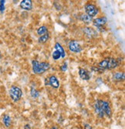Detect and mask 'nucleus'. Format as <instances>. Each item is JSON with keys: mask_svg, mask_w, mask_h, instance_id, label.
<instances>
[{"mask_svg": "<svg viewBox=\"0 0 125 129\" xmlns=\"http://www.w3.org/2000/svg\"><path fill=\"white\" fill-rule=\"evenodd\" d=\"M30 93H31V96H32L33 98H37L39 97V92L36 88L32 87L31 91H30Z\"/></svg>", "mask_w": 125, "mask_h": 129, "instance_id": "obj_19", "label": "nucleus"}, {"mask_svg": "<svg viewBox=\"0 0 125 129\" xmlns=\"http://www.w3.org/2000/svg\"><path fill=\"white\" fill-rule=\"evenodd\" d=\"M85 12L87 15H88L90 17H94L95 16H97L99 13V9L97 7V6H95L94 4L92 3H87L85 5L84 7Z\"/></svg>", "mask_w": 125, "mask_h": 129, "instance_id": "obj_3", "label": "nucleus"}, {"mask_svg": "<svg viewBox=\"0 0 125 129\" xmlns=\"http://www.w3.org/2000/svg\"><path fill=\"white\" fill-rule=\"evenodd\" d=\"M0 57H1V53H0Z\"/></svg>", "mask_w": 125, "mask_h": 129, "instance_id": "obj_27", "label": "nucleus"}, {"mask_svg": "<svg viewBox=\"0 0 125 129\" xmlns=\"http://www.w3.org/2000/svg\"><path fill=\"white\" fill-rule=\"evenodd\" d=\"M50 39V34L47 33V34H45L43 35V36H41L39 37L38 39V42L39 43H47Z\"/></svg>", "mask_w": 125, "mask_h": 129, "instance_id": "obj_18", "label": "nucleus"}, {"mask_svg": "<svg viewBox=\"0 0 125 129\" xmlns=\"http://www.w3.org/2000/svg\"><path fill=\"white\" fill-rule=\"evenodd\" d=\"M84 33H86V35H87V36H88L89 37H92L95 36L96 33H96V31H94L93 29L89 28V27H87V28L84 29Z\"/></svg>", "mask_w": 125, "mask_h": 129, "instance_id": "obj_17", "label": "nucleus"}, {"mask_svg": "<svg viewBox=\"0 0 125 129\" xmlns=\"http://www.w3.org/2000/svg\"><path fill=\"white\" fill-rule=\"evenodd\" d=\"M36 33H37V34L39 35V37L43 36V35L47 34V33H48V28H47V26H41L40 27H39V28L37 29Z\"/></svg>", "mask_w": 125, "mask_h": 129, "instance_id": "obj_14", "label": "nucleus"}, {"mask_svg": "<svg viewBox=\"0 0 125 129\" xmlns=\"http://www.w3.org/2000/svg\"><path fill=\"white\" fill-rule=\"evenodd\" d=\"M9 96L14 102L19 101L22 96V91L21 88L17 86H12L9 89Z\"/></svg>", "mask_w": 125, "mask_h": 129, "instance_id": "obj_2", "label": "nucleus"}, {"mask_svg": "<svg viewBox=\"0 0 125 129\" xmlns=\"http://www.w3.org/2000/svg\"><path fill=\"white\" fill-rule=\"evenodd\" d=\"M50 129H57V127H52Z\"/></svg>", "mask_w": 125, "mask_h": 129, "instance_id": "obj_26", "label": "nucleus"}, {"mask_svg": "<svg viewBox=\"0 0 125 129\" xmlns=\"http://www.w3.org/2000/svg\"><path fill=\"white\" fill-rule=\"evenodd\" d=\"M102 108H103L104 114H106L108 117L111 116L112 111H111V108L110 107V104H109V103L107 101H103V104H102Z\"/></svg>", "mask_w": 125, "mask_h": 129, "instance_id": "obj_11", "label": "nucleus"}, {"mask_svg": "<svg viewBox=\"0 0 125 129\" xmlns=\"http://www.w3.org/2000/svg\"><path fill=\"white\" fill-rule=\"evenodd\" d=\"M107 22V19L105 16L103 17H98L97 19H93V24L94 26H97V28H100L102 26H104Z\"/></svg>", "mask_w": 125, "mask_h": 129, "instance_id": "obj_7", "label": "nucleus"}, {"mask_svg": "<svg viewBox=\"0 0 125 129\" xmlns=\"http://www.w3.org/2000/svg\"><path fill=\"white\" fill-rule=\"evenodd\" d=\"M3 121L6 127H9L11 126V124H12V120H11V118L8 114H6L3 116Z\"/></svg>", "mask_w": 125, "mask_h": 129, "instance_id": "obj_16", "label": "nucleus"}, {"mask_svg": "<svg viewBox=\"0 0 125 129\" xmlns=\"http://www.w3.org/2000/svg\"><path fill=\"white\" fill-rule=\"evenodd\" d=\"M5 3L6 1H4V0L0 1V12H2V13H3L5 10Z\"/></svg>", "mask_w": 125, "mask_h": 129, "instance_id": "obj_22", "label": "nucleus"}, {"mask_svg": "<svg viewBox=\"0 0 125 129\" xmlns=\"http://www.w3.org/2000/svg\"><path fill=\"white\" fill-rule=\"evenodd\" d=\"M84 129H92V127L88 124H86L84 125Z\"/></svg>", "mask_w": 125, "mask_h": 129, "instance_id": "obj_24", "label": "nucleus"}, {"mask_svg": "<svg viewBox=\"0 0 125 129\" xmlns=\"http://www.w3.org/2000/svg\"><path fill=\"white\" fill-rule=\"evenodd\" d=\"M68 48H69L70 51L75 53H80L82 51V47L80 44L75 40H71L68 43Z\"/></svg>", "mask_w": 125, "mask_h": 129, "instance_id": "obj_4", "label": "nucleus"}, {"mask_svg": "<svg viewBox=\"0 0 125 129\" xmlns=\"http://www.w3.org/2000/svg\"><path fill=\"white\" fill-rule=\"evenodd\" d=\"M79 75L82 80H89L90 77H91V74H90V73L88 70L81 67L79 68Z\"/></svg>", "mask_w": 125, "mask_h": 129, "instance_id": "obj_9", "label": "nucleus"}, {"mask_svg": "<svg viewBox=\"0 0 125 129\" xmlns=\"http://www.w3.org/2000/svg\"><path fill=\"white\" fill-rule=\"evenodd\" d=\"M24 129H31V127H30L29 124H26L24 126Z\"/></svg>", "mask_w": 125, "mask_h": 129, "instance_id": "obj_25", "label": "nucleus"}, {"mask_svg": "<svg viewBox=\"0 0 125 129\" xmlns=\"http://www.w3.org/2000/svg\"><path fill=\"white\" fill-rule=\"evenodd\" d=\"M113 80L115 81H121L124 80V73L123 72H117L113 74Z\"/></svg>", "mask_w": 125, "mask_h": 129, "instance_id": "obj_13", "label": "nucleus"}, {"mask_svg": "<svg viewBox=\"0 0 125 129\" xmlns=\"http://www.w3.org/2000/svg\"><path fill=\"white\" fill-rule=\"evenodd\" d=\"M103 100H97L95 104H94V110L95 112L97 113V114L98 115L99 118H104V113L103 111V108H102V104H103Z\"/></svg>", "mask_w": 125, "mask_h": 129, "instance_id": "obj_5", "label": "nucleus"}, {"mask_svg": "<svg viewBox=\"0 0 125 129\" xmlns=\"http://www.w3.org/2000/svg\"><path fill=\"white\" fill-rule=\"evenodd\" d=\"M32 68L33 73L36 74H43L50 68V64L48 62H39L33 60L32 61Z\"/></svg>", "mask_w": 125, "mask_h": 129, "instance_id": "obj_1", "label": "nucleus"}, {"mask_svg": "<svg viewBox=\"0 0 125 129\" xmlns=\"http://www.w3.org/2000/svg\"><path fill=\"white\" fill-rule=\"evenodd\" d=\"M20 8L24 10H31L32 9V2L31 0H22L20 2Z\"/></svg>", "mask_w": 125, "mask_h": 129, "instance_id": "obj_10", "label": "nucleus"}, {"mask_svg": "<svg viewBox=\"0 0 125 129\" xmlns=\"http://www.w3.org/2000/svg\"><path fill=\"white\" fill-rule=\"evenodd\" d=\"M60 69L62 71H66V70H67V63H64L61 67H60Z\"/></svg>", "mask_w": 125, "mask_h": 129, "instance_id": "obj_23", "label": "nucleus"}, {"mask_svg": "<svg viewBox=\"0 0 125 129\" xmlns=\"http://www.w3.org/2000/svg\"><path fill=\"white\" fill-rule=\"evenodd\" d=\"M55 50L58 51L60 55H61V58H64L66 56V52L63 49V47L61 46V44L60 43H55Z\"/></svg>", "mask_w": 125, "mask_h": 129, "instance_id": "obj_12", "label": "nucleus"}, {"mask_svg": "<svg viewBox=\"0 0 125 129\" xmlns=\"http://www.w3.org/2000/svg\"><path fill=\"white\" fill-rule=\"evenodd\" d=\"M91 70H93V71L96 72V73H99V74H102V73H104V70L103 69H101L100 67H91Z\"/></svg>", "mask_w": 125, "mask_h": 129, "instance_id": "obj_21", "label": "nucleus"}, {"mask_svg": "<svg viewBox=\"0 0 125 129\" xmlns=\"http://www.w3.org/2000/svg\"><path fill=\"white\" fill-rule=\"evenodd\" d=\"M49 82V86H51L54 89H57L60 87V82L55 75H52L48 78Z\"/></svg>", "mask_w": 125, "mask_h": 129, "instance_id": "obj_8", "label": "nucleus"}, {"mask_svg": "<svg viewBox=\"0 0 125 129\" xmlns=\"http://www.w3.org/2000/svg\"><path fill=\"white\" fill-rule=\"evenodd\" d=\"M52 57H53V60H60V58H61V55H60V53L58 51L55 50V51L53 52V53H52Z\"/></svg>", "mask_w": 125, "mask_h": 129, "instance_id": "obj_20", "label": "nucleus"}, {"mask_svg": "<svg viewBox=\"0 0 125 129\" xmlns=\"http://www.w3.org/2000/svg\"><path fill=\"white\" fill-rule=\"evenodd\" d=\"M80 20L82 22H84V23H86V24H89V23L90 22H93V18L92 17H90L87 14H83L81 15L80 16Z\"/></svg>", "mask_w": 125, "mask_h": 129, "instance_id": "obj_15", "label": "nucleus"}, {"mask_svg": "<svg viewBox=\"0 0 125 129\" xmlns=\"http://www.w3.org/2000/svg\"><path fill=\"white\" fill-rule=\"evenodd\" d=\"M107 70H113L117 68L120 65V59H115L113 57H107Z\"/></svg>", "mask_w": 125, "mask_h": 129, "instance_id": "obj_6", "label": "nucleus"}]
</instances>
